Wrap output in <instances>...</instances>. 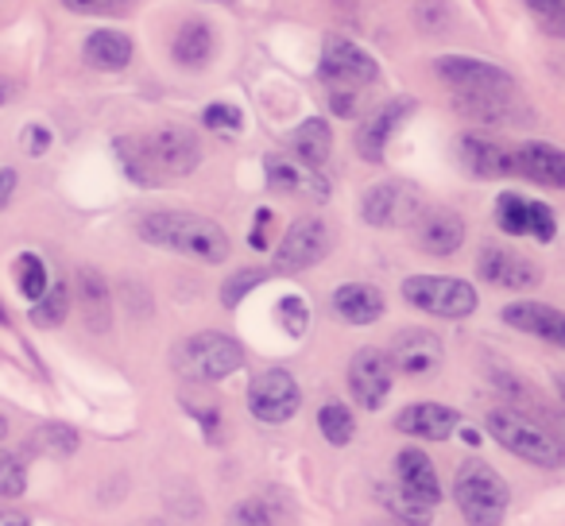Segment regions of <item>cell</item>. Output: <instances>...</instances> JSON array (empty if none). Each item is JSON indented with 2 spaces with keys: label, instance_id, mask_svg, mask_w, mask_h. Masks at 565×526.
I'll return each instance as SVG.
<instances>
[{
  "label": "cell",
  "instance_id": "35",
  "mask_svg": "<svg viewBox=\"0 0 565 526\" xmlns=\"http://www.w3.org/2000/svg\"><path fill=\"white\" fill-rule=\"evenodd\" d=\"M495 225L508 236H526V197L519 194L495 197Z\"/></svg>",
  "mask_w": 565,
  "mask_h": 526
},
{
  "label": "cell",
  "instance_id": "23",
  "mask_svg": "<svg viewBox=\"0 0 565 526\" xmlns=\"http://www.w3.org/2000/svg\"><path fill=\"white\" fill-rule=\"evenodd\" d=\"M82 58H86V66H94V71L117 74L132 63V40H128L125 32H117V28H97V32L86 35V43H82Z\"/></svg>",
  "mask_w": 565,
  "mask_h": 526
},
{
  "label": "cell",
  "instance_id": "38",
  "mask_svg": "<svg viewBox=\"0 0 565 526\" xmlns=\"http://www.w3.org/2000/svg\"><path fill=\"white\" fill-rule=\"evenodd\" d=\"M267 279V271H259V268H244V271H236L233 279H228L225 287H221V302H225V307H241V299L248 291H256L259 283H264Z\"/></svg>",
  "mask_w": 565,
  "mask_h": 526
},
{
  "label": "cell",
  "instance_id": "10",
  "mask_svg": "<svg viewBox=\"0 0 565 526\" xmlns=\"http://www.w3.org/2000/svg\"><path fill=\"white\" fill-rule=\"evenodd\" d=\"M322 78L341 89L372 86L380 78V66L361 43L345 40V35H330L322 47Z\"/></svg>",
  "mask_w": 565,
  "mask_h": 526
},
{
  "label": "cell",
  "instance_id": "14",
  "mask_svg": "<svg viewBox=\"0 0 565 526\" xmlns=\"http://www.w3.org/2000/svg\"><path fill=\"white\" fill-rule=\"evenodd\" d=\"M441 356H446V348H441V337L430 330H399L392 341V353H387V361H392L395 372H403V376H430L434 368L441 364Z\"/></svg>",
  "mask_w": 565,
  "mask_h": 526
},
{
  "label": "cell",
  "instance_id": "28",
  "mask_svg": "<svg viewBox=\"0 0 565 526\" xmlns=\"http://www.w3.org/2000/svg\"><path fill=\"white\" fill-rule=\"evenodd\" d=\"M113 151H117V159H120V171H125L136 186H159V182H163V174L151 163V151H148V143H143V136H120V140L113 143Z\"/></svg>",
  "mask_w": 565,
  "mask_h": 526
},
{
  "label": "cell",
  "instance_id": "34",
  "mask_svg": "<svg viewBox=\"0 0 565 526\" xmlns=\"http://www.w3.org/2000/svg\"><path fill=\"white\" fill-rule=\"evenodd\" d=\"M28 492V464L20 453H0V500H20Z\"/></svg>",
  "mask_w": 565,
  "mask_h": 526
},
{
  "label": "cell",
  "instance_id": "15",
  "mask_svg": "<svg viewBox=\"0 0 565 526\" xmlns=\"http://www.w3.org/2000/svg\"><path fill=\"white\" fill-rule=\"evenodd\" d=\"M411 112H415V101H411V97H395V101H387L384 109H376L356 128V151H361L364 163H380V159H384L387 140H392L395 128H399Z\"/></svg>",
  "mask_w": 565,
  "mask_h": 526
},
{
  "label": "cell",
  "instance_id": "9",
  "mask_svg": "<svg viewBox=\"0 0 565 526\" xmlns=\"http://www.w3.org/2000/svg\"><path fill=\"white\" fill-rule=\"evenodd\" d=\"M333 248V233L322 217H299L275 248V271H307Z\"/></svg>",
  "mask_w": 565,
  "mask_h": 526
},
{
  "label": "cell",
  "instance_id": "1",
  "mask_svg": "<svg viewBox=\"0 0 565 526\" xmlns=\"http://www.w3.org/2000/svg\"><path fill=\"white\" fill-rule=\"evenodd\" d=\"M140 240L156 244V248L179 251V256L202 259V264H225L228 256V236L217 221L198 217L186 210H156L140 217L136 225Z\"/></svg>",
  "mask_w": 565,
  "mask_h": 526
},
{
  "label": "cell",
  "instance_id": "29",
  "mask_svg": "<svg viewBox=\"0 0 565 526\" xmlns=\"http://www.w3.org/2000/svg\"><path fill=\"white\" fill-rule=\"evenodd\" d=\"M380 500H384L387 515L403 526H430V507L423 500H415L411 492H403L399 484H380Z\"/></svg>",
  "mask_w": 565,
  "mask_h": 526
},
{
  "label": "cell",
  "instance_id": "39",
  "mask_svg": "<svg viewBox=\"0 0 565 526\" xmlns=\"http://www.w3.org/2000/svg\"><path fill=\"white\" fill-rule=\"evenodd\" d=\"M554 233H557L554 210H550L546 202H526V236L550 244V240H554Z\"/></svg>",
  "mask_w": 565,
  "mask_h": 526
},
{
  "label": "cell",
  "instance_id": "16",
  "mask_svg": "<svg viewBox=\"0 0 565 526\" xmlns=\"http://www.w3.org/2000/svg\"><path fill=\"white\" fill-rule=\"evenodd\" d=\"M415 240L426 256H454L465 244V221L454 210H423L415 221Z\"/></svg>",
  "mask_w": 565,
  "mask_h": 526
},
{
  "label": "cell",
  "instance_id": "19",
  "mask_svg": "<svg viewBox=\"0 0 565 526\" xmlns=\"http://www.w3.org/2000/svg\"><path fill=\"white\" fill-rule=\"evenodd\" d=\"M264 167H267V186L279 190V194H307V197H315V202H326V197H330V182H326L318 171H310V167L295 163V159L267 155Z\"/></svg>",
  "mask_w": 565,
  "mask_h": 526
},
{
  "label": "cell",
  "instance_id": "33",
  "mask_svg": "<svg viewBox=\"0 0 565 526\" xmlns=\"http://www.w3.org/2000/svg\"><path fill=\"white\" fill-rule=\"evenodd\" d=\"M32 446L40 449V453H51V457H71L74 449H78V433L63 422H47L32 433Z\"/></svg>",
  "mask_w": 565,
  "mask_h": 526
},
{
  "label": "cell",
  "instance_id": "47",
  "mask_svg": "<svg viewBox=\"0 0 565 526\" xmlns=\"http://www.w3.org/2000/svg\"><path fill=\"white\" fill-rule=\"evenodd\" d=\"M0 526H32V523H28V515H20V511L0 507Z\"/></svg>",
  "mask_w": 565,
  "mask_h": 526
},
{
  "label": "cell",
  "instance_id": "21",
  "mask_svg": "<svg viewBox=\"0 0 565 526\" xmlns=\"http://www.w3.org/2000/svg\"><path fill=\"white\" fill-rule=\"evenodd\" d=\"M457 155H461L465 171L477 174V179H508V174H515V163H511L508 151L500 143L484 140V136H461Z\"/></svg>",
  "mask_w": 565,
  "mask_h": 526
},
{
  "label": "cell",
  "instance_id": "26",
  "mask_svg": "<svg viewBox=\"0 0 565 526\" xmlns=\"http://www.w3.org/2000/svg\"><path fill=\"white\" fill-rule=\"evenodd\" d=\"M78 302H82V318L94 333H105L113 322V302H109V287H105L102 271L82 268L78 271Z\"/></svg>",
  "mask_w": 565,
  "mask_h": 526
},
{
  "label": "cell",
  "instance_id": "4",
  "mask_svg": "<svg viewBox=\"0 0 565 526\" xmlns=\"http://www.w3.org/2000/svg\"><path fill=\"white\" fill-rule=\"evenodd\" d=\"M403 299H407L415 310H423V314L449 318V322L469 318L472 310L480 307L472 283L454 279V276H411V279H403Z\"/></svg>",
  "mask_w": 565,
  "mask_h": 526
},
{
  "label": "cell",
  "instance_id": "41",
  "mask_svg": "<svg viewBox=\"0 0 565 526\" xmlns=\"http://www.w3.org/2000/svg\"><path fill=\"white\" fill-rule=\"evenodd\" d=\"M228 526H275V518L259 500H241L228 511Z\"/></svg>",
  "mask_w": 565,
  "mask_h": 526
},
{
  "label": "cell",
  "instance_id": "13",
  "mask_svg": "<svg viewBox=\"0 0 565 526\" xmlns=\"http://www.w3.org/2000/svg\"><path fill=\"white\" fill-rule=\"evenodd\" d=\"M477 271H480V279H484V283L508 287V291H531V287L542 283L539 264H531V259L519 256V251H511V248H495V244L480 248Z\"/></svg>",
  "mask_w": 565,
  "mask_h": 526
},
{
  "label": "cell",
  "instance_id": "8",
  "mask_svg": "<svg viewBox=\"0 0 565 526\" xmlns=\"http://www.w3.org/2000/svg\"><path fill=\"white\" fill-rule=\"evenodd\" d=\"M299 407H302V387L287 368H267L248 384V410L259 422L279 426L299 415Z\"/></svg>",
  "mask_w": 565,
  "mask_h": 526
},
{
  "label": "cell",
  "instance_id": "3",
  "mask_svg": "<svg viewBox=\"0 0 565 526\" xmlns=\"http://www.w3.org/2000/svg\"><path fill=\"white\" fill-rule=\"evenodd\" d=\"M488 433L500 441L508 453H515L519 461L539 464V469H557L565 461V449L546 426H539L534 418L519 415V410L503 407L488 415Z\"/></svg>",
  "mask_w": 565,
  "mask_h": 526
},
{
  "label": "cell",
  "instance_id": "44",
  "mask_svg": "<svg viewBox=\"0 0 565 526\" xmlns=\"http://www.w3.org/2000/svg\"><path fill=\"white\" fill-rule=\"evenodd\" d=\"M330 105H333V112H338V117H353V112H356L353 89H333V94H330Z\"/></svg>",
  "mask_w": 565,
  "mask_h": 526
},
{
  "label": "cell",
  "instance_id": "37",
  "mask_svg": "<svg viewBox=\"0 0 565 526\" xmlns=\"http://www.w3.org/2000/svg\"><path fill=\"white\" fill-rule=\"evenodd\" d=\"M202 125L210 128V132H217V136H236L244 128V117H241V109H236V105L217 101V105H210V109L202 112Z\"/></svg>",
  "mask_w": 565,
  "mask_h": 526
},
{
  "label": "cell",
  "instance_id": "32",
  "mask_svg": "<svg viewBox=\"0 0 565 526\" xmlns=\"http://www.w3.org/2000/svg\"><path fill=\"white\" fill-rule=\"evenodd\" d=\"M318 426H322L330 446H349L356 433V422H353V415H349L345 402H326L322 415H318Z\"/></svg>",
  "mask_w": 565,
  "mask_h": 526
},
{
  "label": "cell",
  "instance_id": "11",
  "mask_svg": "<svg viewBox=\"0 0 565 526\" xmlns=\"http://www.w3.org/2000/svg\"><path fill=\"white\" fill-rule=\"evenodd\" d=\"M143 143H148L151 163H156L159 174H174V179H182V174L198 171V163H202V143H198L194 132L182 128V125L156 128L151 136H143Z\"/></svg>",
  "mask_w": 565,
  "mask_h": 526
},
{
  "label": "cell",
  "instance_id": "2",
  "mask_svg": "<svg viewBox=\"0 0 565 526\" xmlns=\"http://www.w3.org/2000/svg\"><path fill=\"white\" fill-rule=\"evenodd\" d=\"M454 495L469 526H500L503 515H508V484H503L500 472L488 461H480V457H469V461L457 469Z\"/></svg>",
  "mask_w": 565,
  "mask_h": 526
},
{
  "label": "cell",
  "instance_id": "6",
  "mask_svg": "<svg viewBox=\"0 0 565 526\" xmlns=\"http://www.w3.org/2000/svg\"><path fill=\"white\" fill-rule=\"evenodd\" d=\"M434 74H438L457 97H500L515 89L511 74L503 71V66L488 63V58L441 55V58H434Z\"/></svg>",
  "mask_w": 565,
  "mask_h": 526
},
{
  "label": "cell",
  "instance_id": "22",
  "mask_svg": "<svg viewBox=\"0 0 565 526\" xmlns=\"http://www.w3.org/2000/svg\"><path fill=\"white\" fill-rule=\"evenodd\" d=\"M511 163H515L519 174H526L531 182H539V186H565V155L554 148V143H523V148L511 155Z\"/></svg>",
  "mask_w": 565,
  "mask_h": 526
},
{
  "label": "cell",
  "instance_id": "18",
  "mask_svg": "<svg viewBox=\"0 0 565 526\" xmlns=\"http://www.w3.org/2000/svg\"><path fill=\"white\" fill-rule=\"evenodd\" d=\"M500 318L519 333H531V337H542L550 345H565L562 310L546 307V302H511V307L500 310Z\"/></svg>",
  "mask_w": 565,
  "mask_h": 526
},
{
  "label": "cell",
  "instance_id": "31",
  "mask_svg": "<svg viewBox=\"0 0 565 526\" xmlns=\"http://www.w3.org/2000/svg\"><path fill=\"white\" fill-rule=\"evenodd\" d=\"M12 271H17V287H20V294H24L28 302H35V299H40V294L51 287L47 264H43V259L35 256V251H24V256H17Z\"/></svg>",
  "mask_w": 565,
  "mask_h": 526
},
{
  "label": "cell",
  "instance_id": "48",
  "mask_svg": "<svg viewBox=\"0 0 565 526\" xmlns=\"http://www.w3.org/2000/svg\"><path fill=\"white\" fill-rule=\"evenodd\" d=\"M17 94H20V86H17V82L0 78V105H12V101H17Z\"/></svg>",
  "mask_w": 565,
  "mask_h": 526
},
{
  "label": "cell",
  "instance_id": "30",
  "mask_svg": "<svg viewBox=\"0 0 565 526\" xmlns=\"http://www.w3.org/2000/svg\"><path fill=\"white\" fill-rule=\"evenodd\" d=\"M66 314H71V287H66V283H51L47 291L35 299L32 325H40V330H55V325L66 322Z\"/></svg>",
  "mask_w": 565,
  "mask_h": 526
},
{
  "label": "cell",
  "instance_id": "45",
  "mask_svg": "<svg viewBox=\"0 0 565 526\" xmlns=\"http://www.w3.org/2000/svg\"><path fill=\"white\" fill-rule=\"evenodd\" d=\"M267 225H271V210H259L256 225H252V233H248L252 248H267Z\"/></svg>",
  "mask_w": 565,
  "mask_h": 526
},
{
  "label": "cell",
  "instance_id": "24",
  "mask_svg": "<svg viewBox=\"0 0 565 526\" xmlns=\"http://www.w3.org/2000/svg\"><path fill=\"white\" fill-rule=\"evenodd\" d=\"M333 314L349 325H372L384 314V294L369 283H341L333 291Z\"/></svg>",
  "mask_w": 565,
  "mask_h": 526
},
{
  "label": "cell",
  "instance_id": "49",
  "mask_svg": "<svg viewBox=\"0 0 565 526\" xmlns=\"http://www.w3.org/2000/svg\"><path fill=\"white\" fill-rule=\"evenodd\" d=\"M4 438H9V418L0 415V441H4Z\"/></svg>",
  "mask_w": 565,
  "mask_h": 526
},
{
  "label": "cell",
  "instance_id": "17",
  "mask_svg": "<svg viewBox=\"0 0 565 526\" xmlns=\"http://www.w3.org/2000/svg\"><path fill=\"white\" fill-rule=\"evenodd\" d=\"M461 418H457L454 407H441V402H415V407L399 410L395 418V430L411 433L418 441H446L457 433Z\"/></svg>",
  "mask_w": 565,
  "mask_h": 526
},
{
  "label": "cell",
  "instance_id": "5",
  "mask_svg": "<svg viewBox=\"0 0 565 526\" xmlns=\"http://www.w3.org/2000/svg\"><path fill=\"white\" fill-rule=\"evenodd\" d=\"M241 364H244V348L236 345L233 337L213 333V330L194 333V337L182 341V348H179L182 376L198 379V384H217V379L233 376Z\"/></svg>",
  "mask_w": 565,
  "mask_h": 526
},
{
  "label": "cell",
  "instance_id": "50",
  "mask_svg": "<svg viewBox=\"0 0 565 526\" xmlns=\"http://www.w3.org/2000/svg\"><path fill=\"white\" fill-rule=\"evenodd\" d=\"M0 325H9V310L0 307Z\"/></svg>",
  "mask_w": 565,
  "mask_h": 526
},
{
  "label": "cell",
  "instance_id": "53",
  "mask_svg": "<svg viewBox=\"0 0 565 526\" xmlns=\"http://www.w3.org/2000/svg\"><path fill=\"white\" fill-rule=\"evenodd\" d=\"M225 4H233V0H225Z\"/></svg>",
  "mask_w": 565,
  "mask_h": 526
},
{
  "label": "cell",
  "instance_id": "20",
  "mask_svg": "<svg viewBox=\"0 0 565 526\" xmlns=\"http://www.w3.org/2000/svg\"><path fill=\"white\" fill-rule=\"evenodd\" d=\"M395 484L415 495V500H423L426 507L441 503V480L423 449H403V453H395Z\"/></svg>",
  "mask_w": 565,
  "mask_h": 526
},
{
  "label": "cell",
  "instance_id": "43",
  "mask_svg": "<svg viewBox=\"0 0 565 526\" xmlns=\"http://www.w3.org/2000/svg\"><path fill=\"white\" fill-rule=\"evenodd\" d=\"M51 148V128L47 125H28L24 128V151L28 155H43Z\"/></svg>",
  "mask_w": 565,
  "mask_h": 526
},
{
  "label": "cell",
  "instance_id": "36",
  "mask_svg": "<svg viewBox=\"0 0 565 526\" xmlns=\"http://www.w3.org/2000/svg\"><path fill=\"white\" fill-rule=\"evenodd\" d=\"M140 0H63V9L74 17H125Z\"/></svg>",
  "mask_w": 565,
  "mask_h": 526
},
{
  "label": "cell",
  "instance_id": "25",
  "mask_svg": "<svg viewBox=\"0 0 565 526\" xmlns=\"http://www.w3.org/2000/svg\"><path fill=\"white\" fill-rule=\"evenodd\" d=\"M330 151H333V128L326 125L322 117H310V120H302V125L295 128V136H291V155H295V163H302V167H310V171H318V167H326Z\"/></svg>",
  "mask_w": 565,
  "mask_h": 526
},
{
  "label": "cell",
  "instance_id": "52",
  "mask_svg": "<svg viewBox=\"0 0 565 526\" xmlns=\"http://www.w3.org/2000/svg\"><path fill=\"white\" fill-rule=\"evenodd\" d=\"M392 523H395V518H392ZM395 526H403V523H395Z\"/></svg>",
  "mask_w": 565,
  "mask_h": 526
},
{
  "label": "cell",
  "instance_id": "51",
  "mask_svg": "<svg viewBox=\"0 0 565 526\" xmlns=\"http://www.w3.org/2000/svg\"><path fill=\"white\" fill-rule=\"evenodd\" d=\"M338 4H345V9H349V4H353V0H338Z\"/></svg>",
  "mask_w": 565,
  "mask_h": 526
},
{
  "label": "cell",
  "instance_id": "46",
  "mask_svg": "<svg viewBox=\"0 0 565 526\" xmlns=\"http://www.w3.org/2000/svg\"><path fill=\"white\" fill-rule=\"evenodd\" d=\"M17 182H20V174L12 171V167H0V210L12 202V194H17Z\"/></svg>",
  "mask_w": 565,
  "mask_h": 526
},
{
  "label": "cell",
  "instance_id": "7",
  "mask_svg": "<svg viewBox=\"0 0 565 526\" xmlns=\"http://www.w3.org/2000/svg\"><path fill=\"white\" fill-rule=\"evenodd\" d=\"M423 210H426L423 194H418L411 182H399V179L369 186L361 202V217L369 221L372 228H411Z\"/></svg>",
  "mask_w": 565,
  "mask_h": 526
},
{
  "label": "cell",
  "instance_id": "40",
  "mask_svg": "<svg viewBox=\"0 0 565 526\" xmlns=\"http://www.w3.org/2000/svg\"><path fill=\"white\" fill-rule=\"evenodd\" d=\"M279 322L291 337H302V333H307V322H310L307 302H302L299 294H287V299L279 302Z\"/></svg>",
  "mask_w": 565,
  "mask_h": 526
},
{
  "label": "cell",
  "instance_id": "42",
  "mask_svg": "<svg viewBox=\"0 0 565 526\" xmlns=\"http://www.w3.org/2000/svg\"><path fill=\"white\" fill-rule=\"evenodd\" d=\"M531 12L550 28V32H562V20H565V0H526Z\"/></svg>",
  "mask_w": 565,
  "mask_h": 526
},
{
  "label": "cell",
  "instance_id": "12",
  "mask_svg": "<svg viewBox=\"0 0 565 526\" xmlns=\"http://www.w3.org/2000/svg\"><path fill=\"white\" fill-rule=\"evenodd\" d=\"M392 384H395V368L387 361V353H380V348H361L349 361V391H353V399L364 410L384 407V399L392 395Z\"/></svg>",
  "mask_w": 565,
  "mask_h": 526
},
{
  "label": "cell",
  "instance_id": "27",
  "mask_svg": "<svg viewBox=\"0 0 565 526\" xmlns=\"http://www.w3.org/2000/svg\"><path fill=\"white\" fill-rule=\"evenodd\" d=\"M213 28L205 24V20H186V24L179 28V35H174V63L179 66H205L213 58Z\"/></svg>",
  "mask_w": 565,
  "mask_h": 526
}]
</instances>
